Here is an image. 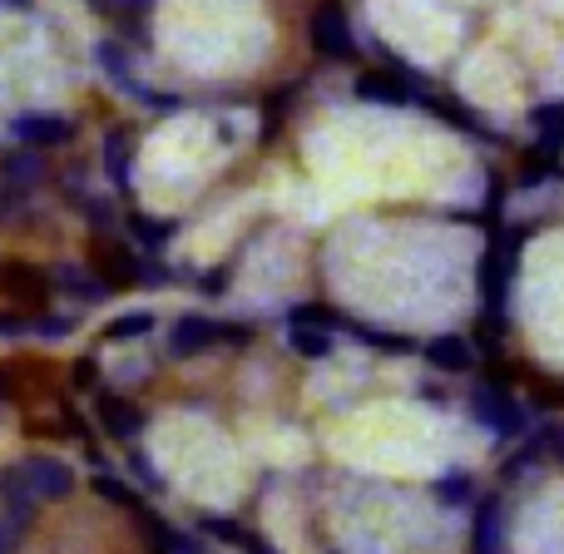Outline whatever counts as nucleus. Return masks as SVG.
<instances>
[{"label":"nucleus","mask_w":564,"mask_h":554,"mask_svg":"<svg viewBox=\"0 0 564 554\" xmlns=\"http://www.w3.org/2000/svg\"><path fill=\"white\" fill-rule=\"evenodd\" d=\"M466 416L476 421V431H486L496 446H516L520 436L530 431V406L516 387L506 381H486L480 377L466 397Z\"/></svg>","instance_id":"obj_1"},{"label":"nucleus","mask_w":564,"mask_h":554,"mask_svg":"<svg viewBox=\"0 0 564 554\" xmlns=\"http://www.w3.org/2000/svg\"><path fill=\"white\" fill-rule=\"evenodd\" d=\"M307 40H312V55L332 59V65L361 59L357 30H351V15L341 0H317V10H312V20H307Z\"/></svg>","instance_id":"obj_2"},{"label":"nucleus","mask_w":564,"mask_h":554,"mask_svg":"<svg viewBox=\"0 0 564 554\" xmlns=\"http://www.w3.org/2000/svg\"><path fill=\"white\" fill-rule=\"evenodd\" d=\"M421 85H426V79H421L416 69L391 59V69H361V75L351 79V95H357L361 105H377V109H411Z\"/></svg>","instance_id":"obj_3"},{"label":"nucleus","mask_w":564,"mask_h":554,"mask_svg":"<svg viewBox=\"0 0 564 554\" xmlns=\"http://www.w3.org/2000/svg\"><path fill=\"white\" fill-rule=\"evenodd\" d=\"M560 421H540V426H530L525 436L516 441V450H510L506 460H500V470H496V486L500 490H510L520 476H530V470L540 466V460H550L555 456V446H560Z\"/></svg>","instance_id":"obj_4"},{"label":"nucleus","mask_w":564,"mask_h":554,"mask_svg":"<svg viewBox=\"0 0 564 554\" xmlns=\"http://www.w3.org/2000/svg\"><path fill=\"white\" fill-rule=\"evenodd\" d=\"M510 550V515H506V496L490 490L476 500V515H470V540L466 554H506Z\"/></svg>","instance_id":"obj_5"},{"label":"nucleus","mask_w":564,"mask_h":554,"mask_svg":"<svg viewBox=\"0 0 564 554\" xmlns=\"http://www.w3.org/2000/svg\"><path fill=\"white\" fill-rule=\"evenodd\" d=\"M416 109H426V115H436L441 124L460 129V134H476V139H490V144H500V134H496V129H490L486 119H480L476 109H470L460 95H446V89H431V85H421V89H416Z\"/></svg>","instance_id":"obj_6"},{"label":"nucleus","mask_w":564,"mask_h":554,"mask_svg":"<svg viewBox=\"0 0 564 554\" xmlns=\"http://www.w3.org/2000/svg\"><path fill=\"white\" fill-rule=\"evenodd\" d=\"M20 476H25L30 496L50 500V506H59V500H69L79 490L75 466H65L59 456H25V460H20Z\"/></svg>","instance_id":"obj_7"},{"label":"nucleus","mask_w":564,"mask_h":554,"mask_svg":"<svg viewBox=\"0 0 564 554\" xmlns=\"http://www.w3.org/2000/svg\"><path fill=\"white\" fill-rule=\"evenodd\" d=\"M95 421L109 441H119V446H134L149 426L144 406H134V401L119 397V391H95Z\"/></svg>","instance_id":"obj_8"},{"label":"nucleus","mask_w":564,"mask_h":554,"mask_svg":"<svg viewBox=\"0 0 564 554\" xmlns=\"http://www.w3.org/2000/svg\"><path fill=\"white\" fill-rule=\"evenodd\" d=\"M341 337H351L357 347L377 351V357H421V341L411 332H397V327H377V322H361V317H341Z\"/></svg>","instance_id":"obj_9"},{"label":"nucleus","mask_w":564,"mask_h":554,"mask_svg":"<svg viewBox=\"0 0 564 554\" xmlns=\"http://www.w3.org/2000/svg\"><path fill=\"white\" fill-rule=\"evenodd\" d=\"M421 361L441 377H466V371H476V341L466 332H436L421 341Z\"/></svg>","instance_id":"obj_10"},{"label":"nucleus","mask_w":564,"mask_h":554,"mask_svg":"<svg viewBox=\"0 0 564 554\" xmlns=\"http://www.w3.org/2000/svg\"><path fill=\"white\" fill-rule=\"evenodd\" d=\"M214 347H224L214 317H204V312H184V317H174V327H169V357L174 361L204 357V351H214Z\"/></svg>","instance_id":"obj_11"},{"label":"nucleus","mask_w":564,"mask_h":554,"mask_svg":"<svg viewBox=\"0 0 564 554\" xmlns=\"http://www.w3.org/2000/svg\"><path fill=\"white\" fill-rule=\"evenodd\" d=\"M10 134L25 149H65L75 144V119L65 115H15L10 119Z\"/></svg>","instance_id":"obj_12"},{"label":"nucleus","mask_w":564,"mask_h":554,"mask_svg":"<svg viewBox=\"0 0 564 554\" xmlns=\"http://www.w3.org/2000/svg\"><path fill=\"white\" fill-rule=\"evenodd\" d=\"M134 520H139V540H144L149 554H208L204 540L178 530V525H169V520L154 515V510H134Z\"/></svg>","instance_id":"obj_13"},{"label":"nucleus","mask_w":564,"mask_h":554,"mask_svg":"<svg viewBox=\"0 0 564 554\" xmlns=\"http://www.w3.org/2000/svg\"><path fill=\"white\" fill-rule=\"evenodd\" d=\"M95 273L109 292H124L139 287V273H144V258L124 243H95Z\"/></svg>","instance_id":"obj_14"},{"label":"nucleus","mask_w":564,"mask_h":554,"mask_svg":"<svg viewBox=\"0 0 564 554\" xmlns=\"http://www.w3.org/2000/svg\"><path fill=\"white\" fill-rule=\"evenodd\" d=\"M0 292H6L10 302H25V307H45V297L55 292V282L50 273H40L35 263H0Z\"/></svg>","instance_id":"obj_15"},{"label":"nucleus","mask_w":564,"mask_h":554,"mask_svg":"<svg viewBox=\"0 0 564 554\" xmlns=\"http://www.w3.org/2000/svg\"><path fill=\"white\" fill-rule=\"evenodd\" d=\"M198 530H204L208 540H218V545L238 550V554H282L278 545H268L253 525H243V520H234V515H198Z\"/></svg>","instance_id":"obj_16"},{"label":"nucleus","mask_w":564,"mask_h":554,"mask_svg":"<svg viewBox=\"0 0 564 554\" xmlns=\"http://www.w3.org/2000/svg\"><path fill=\"white\" fill-rule=\"evenodd\" d=\"M426 490H431V500H436L441 510H476V500H480V486H476V476H470L466 466L441 470Z\"/></svg>","instance_id":"obj_17"},{"label":"nucleus","mask_w":564,"mask_h":554,"mask_svg":"<svg viewBox=\"0 0 564 554\" xmlns=\"http://www.w3.org/2000/svg\"><path fill=\"white\" fill-rule=\"evenodd\" d=\"M105 178L115 194L134 188V134L129 129H105Z\"/></svg>","instance_id":"obj_18"},{"label":"nucleus","mask_w":564,"mask_h":554,"mask_svg":"<svg viewBox=\"0 0 564 554\" xmlns=\"http://www.w3.org/2000/svg\"><path fill=\"white\" fill-rule=\"evenodd\" d=\"M45 184V159L40 149H25L20 144L15 154L0 159V188H15V194H30V188Z\"/></svg>","instance_id":"obj_19"},{"label":"nucleus","mask_w":564,"mask_h":554,"mask_svg":"<svg viewBox=\"0 0 564 554\" xmlns=\"http://www.w3.org/2000/svg\"><path fill=\"white\" fill-rule=\"evenodd\" d=\"M95 59H99L105 79L119 89V95H129V89L139 85V79H134V55H129V45H124L119 35H105V40H99V45H95Z\"/></svg>","instance_id":"obj_20"},{"label":"nucleus","mask_w":564,"mask_h":554,"mask_svg":"<svg viewBox=\"0 0 564 554\" xmlns=\"http://www.w3.org/2000/svg\"><path fill=\"white\" fill-rule=\"evenodd\" d=\"M530 129H535V154L560 159L564 154V99L530 109Z\"/></svg>","instance_id":"obj_21"},{"label":"nucleus","mask_w":564,"mask_h":554,"mask_svg":"<svg viewBox=\"0 0 564 554\" xmlns=\"http://www.w3.org/2000/svg\"><path fill=\"white\" fill-rule=\"evenodd\" d=\"M50 282H55L65 297H75V302H85V307H95V302H105L109 297V287L99 282V273H89V268H79V263H59L55 273H50Z\"/></svg>","instance_id":"obj_22"},{"label":"nucleus","mask_w":564,"mask_h":554,"mask_svg":"<svg viewBox=\"0 0 564 554\" xmlns=\"http://www.w3.org/2000/svg\"><path fill=\"white\" fill-rule=\"evenodd\" d=\"M124 228H129V238H134L144 253H164V248L174 243V233H178L174 218H154V214H129Z\"/></svg>","instance_id":"obj_23"},{"label":"nucleus","mask_w":564,"mask_h":554,"mask_svg":"<svg viewBox=\"0 0 564 554\" xmlns=\"http://www.w3.org/2000/svg\"><path fill=\"white\" fill-rule=\"evenodd\" d=\"M516 381L525 387V397H530V406L535 411H564V377H545V371H516Z\"/></svg>","instance_id":"obj_24"},{"label":"nucleus","mask_w":564,"mask_h":554,"mask_svg":"<svg viewBox=\"0 0 564 554\" xmlns=\"http://www.w3.org/2000/svg\"><path fill=\"white\" fill-rule=\"evenodd\" d=\"M89 490H95V496L105 500V506H119V510H129V515H134V510H144V500H139V490L129 486L124 476H115V470H95V480H89Z\"/></svg>","instance_id":"obj_25"},{"label":"nucleus","mask_w":564,"mask_h":554,"mask_svg":"<svg viewBox=\"0 0 564 554\" xmlns=\"http://www.w3.org/2000/svg\"><path fill=\"white\" fill-rule=\"evenodd\" d=\"M288 351H297L302 361H327L337 351V337L322 327H288Z\"/></svg>","instance_id":"obj_26"},{"label":"nucleus","mask_w":564,"mask_h":554,"mask_svg":"<svg viewBox=\"0 0 564 554\" xmlns=\"http://www.w3.org/2000/svg\"><path fill=\"white\" fill-rule=\"evenodd\" d=\"M154 327H159L154 312H119V317L105 327V341H139V337H149Z\"/></svg>","instance_id":"obj_27"},{"label":"nucleus","mask_w":564,"mask_h":554,"mask_svg":"<svg viewBox=\"0 0 564 554\" xmlns=\"http://www.w3.org/2000/svg\"><path fill=\"white\" fill-rule=\"evenodd\" d=\"M129 470H134L139 490H149V496H164V490H169L164 470H159L154 460H149V456H144V450H139V446H129Z\"/></svg>","instance_id":"obj_28"},{"label":"nucleus","mask_w":564,"mask_h":554,"mask_svg":"<svg viewBox=\"0 0 564 554\" xmlns=\"http://www.w3.org/2000/svg\"><path fill=\"white\" fill-rule=\"evenodd\" d=\"M129 99H139L149 115H178V109H184V95H169V89H149V85H134V89H129Z\"/></svg>","instance_id":"obj_29"},{"label":"nucleus","mask_w":564,"mask_h":554,"mask_svg":"<svg viewBox=\"0 0 564 554\" xmlns=\"http://www.w3.org/2000/svg\"><path fill=\"white\" fill-rule=\"evenodd\" d=\"M75 332V317H59V312H35V337L45 341H59Z\"/></svg>","instance_id":"obj_30"},{"label":"nucleus","mask_w":564,"mask_h":554,"mask_svg":"<svg viewBox=\"0 0 564 554\" xmlns=\"http://www.w3.org/2000/svg\"><path fill=\"white\" fill-rule=\"evenodd\" d=\"M69 387H75V391H99V361L95 357H79L75 367H69Z\"/></svg>","instance_id":"obj_31"},{"label":"nucleus","mask_w":564,"mask_h":554,"mask_svg":"<svg viewBox=\"0 0 564 554\" xmlns=\"http://www.w3.org/2000/svg\"><path fill=\"white\" fill-rule=\"evenodd\" d=\"M0 337H6V341L35 337V317H25V312H0Z\"/></svg>","instance_id":"obj_32"},{"label":"nucleus","mask_w":564,"mask_h":554,"mask_svg":"<svg viewBox=\"0 0 564 554\" xmlns=\"http://www.w3.org/2000/svg\"><path fill=\"white\" fill-rule=\"evenodd\" d=\"M79 208H85V218H89V228H115V208H109V198H79Z\"/></svg>","instance_id":"obj_33"},{"label":"nucleus","mask_w":564,"mask_h":554,"mask_svg":"<svg viewBox=\"0 0 564 554\" xmlns=\"http://www.w3.org/2000/svg\"><path fill=\"white\" fill-rule=\"evenodd\" d=\"M218 337H224V347H248L258 337V327H248V322H218Z\"/></svg>","instance_id":"obj_34"},{"label":"nucleus","mask_w":564,"mask_h":554,"mask_svg":"<svg viewBox=\"0 0 564 554\" xmlns=\"http://www.w3.org/2000/svg\"><path fill=\"white\" fill-rule=\"evenodd\" d=\"M20 540V530L10 525V515H0V554H10V545Z\"/></svg>","instance_id":"obj_35"},{"label":"nucleus","mask_w":564,"mask_h":554,"mask_svg":"<svg viewBox=\"0 0 564 554\" xmlns=\"http://www.w3.org/2000/svg\"><path fill=\"white\" fill-rule=\"evenodd\" d=\"M89 10H99V15H109V10H115V0H85Z\"/></svg>","instance_id":"obj_36"},{"label":"nucleus","mask_w":564,"mask_h":554,"mask_svg":"<svg viewBox=\"0 0 564 554\" xmlns=\"http://www.w3.org/2000/svg\"><path fill=\"white\" fill-rule=\"evenodd\" d=\"M10 397V377H6V371H0V401H6Z\"/></svg>","instance_id":"obj_37"},{"label":"nucleus","mask_w":564,"mask_h":554,"mask_svg":"<svg viewBox=\"0 0 564 554\" xmlns=\"http://www.w3.org/2000/svg\"><path fill=\"white\" fill-rule=\"evenodd\" d=\"M0 6H10V10H30V0H0Z\"/></svg>","instance_id":"obj_38"},{"label":"nucleus","mask_w":564,"mask_h":554,"mask_svg":"<svg viewBox=\"0 0 564 554\" xmlns=\"http://www.w3.org/2000/svg\"><path fill=\"white\" fill-rule=\"evenodd\" d=\"M327 554H341V550H327Z\"/></svg>","instance_id":"obj_39"}]
</instances>
